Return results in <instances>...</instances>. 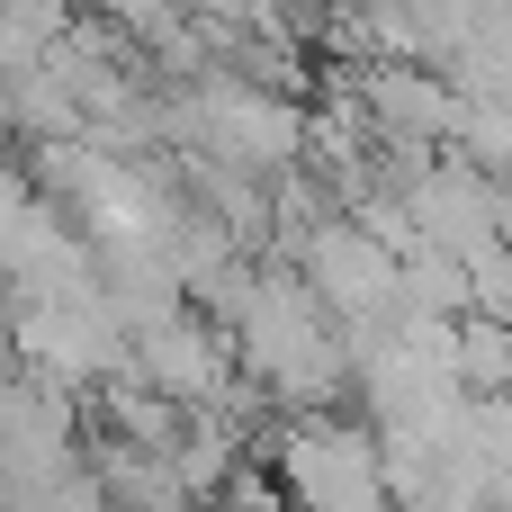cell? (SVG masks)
Segmentation results:
<instances>
[{
    "mask_svg": "<svg viewBox=\"0 0 512 512\" xmlns=\"http://www.w3.org/2000/svg\"><path fill=\"white\" fill-rule=\"evenodd\" d=\"M459 387L512 396V324L504 315H459Z\"/></svg>",
    "mask_w": 512,
    "mask_h": 512,
    "instance_id": "cell-6",
    "label": "cell"
},
{
    "mask_svg": "<svg viewBox=\"0 0 512 512\" xmlns=\"http://www.w3.org/2000/svg\"><path fill=\"white\" fill-rule=\"evenodd\" d=\"M0 477L18 495L72 477V405H63L54 378H27V387L0 396Z\"/></svg>",
    "mask_w": 512,
    "mask_h": 512,
    "instance_id": "cell-5",
    "label": "cell"
},
{
    "mask_svg": "<svg viewBox=\"0 0 512 512\" xmlns=\"http://www.w3.org/2000/svg\"><path fill=\"white\" fill-rule=\"evenodd\" d=\"M252 9H288V0H252Z\"/></svg>",
    "mask_w": 512,
    "mask_h": 512,
    "instance_id": "cell-8",
    "label": "cell"
},
{
    "mask_svg": "<svg viewBox=\"0 0 512 512\" xmlns=\"http://www.w3.org/2000/svg\"><path fill=\"white\" fill-rule=\"evenodd\" d=\"M216 315H225V333H234L243 378H252L270 405L315 414L324 396L351 387V342H342V324L324 315V297L306 288V270L243 261V270L216 288Z\"/></svg>",
    "mask_w": 512,
    "mask_h": 512,
    "instance_id": "cell-1",
    "label": "cell"
},
{
    "mask_svg": "<svg viewBox=\"0 0 512 512\" xmlns=\"http://www.w3.org/2000/svg\"><path fill=\"white\" fill-rule=\"evenodd\" d=\"M297 270H306V288L324 297V315L342 324V342L387 333V324L405 315V252H387L360 216H324V225L297 243Z\"/></svg>",
    "mask_w": 512,
    "mask_h": 512,
    "instance_id": "cell-3",
    "label": "cell"
},
{
    "mask_svg": "<svg viewBox=\"0 0 512 512\" xmlns=\"http://www.w3.org/2000/svg\"><path fill=\"white\" fill-rule=\"evenodd\" d=\"M126 369L153 387V396H171V405H189V414H207V405H225L234 387H243V360H234V333L225 324H207V315H162V324H144L135 342H126Z\"/></svg>",
    "mask_w": 512,
    "mask_h": 512,
    "instance_id": "cell-4",
    "label": "cell"
},
{
    "mask_svg": "<svg viewBox=\"0 0 512 512\" xmlns=\"http://www.w3.org/2000/svg\"><path fill=\"white\" fill-rule=\"evenodd\" d=\"M270 477L288 512H387V450H378V423H351V414H288L279 441H270Z\"/></svg>",
    "mask_w": 512,
    "mask_h": 512,
    "instance_id": "cell-2",
    "label": "cell"
},
{
    "mask_svg": "<svg viewBox=\"0 0 512 512\" xmlns=\"http://www.w3.org/2000/svg\"><path fill=\"white\" fill-rule=\"evenodd\" d=\"M9 512H117V495H108L90 468H72V477H54V486H27Z\"/></svg>",
    "mask_w": 512,
    "mask_h": 512,
    "instance_id": "cell-7",
    "label": "cell"
}]
</instances>
